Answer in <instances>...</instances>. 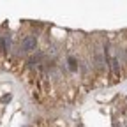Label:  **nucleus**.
Wrapping results in <instances>:
<instances>
[{"label": "nucleus", "mask_w": 127, "mask_h": 127, "mask_svg": "<svg viewBox=\"0 0 127 127\" xmlns=\"http://www.w3.org/2000/svg\"><path fill=\"white\" fill-rule=\"evenodd\" d=\"M106 55H108V64H109V69L113 74H120V62L116 58V55L113 53L111 48H106Z\"/></svg>", "instance_id": "f257e3e1"}, {"label": "nucleus", "mask_w": 127, "mask_h": 127, "mask_svg": "<svg viewBox=\"0 0 127 127\" xmlns=\"http://www.w3.org/2000/svg\"><path fill=\"white\" fill-rule=\"evenodd\" d=\"M35 46H37V37L35 35H27L21 41L20 49H21V53H28V51H34Z\"/></svg>", "instance_id": "f03ea898"}, {"label": "nucleus", "mask_w": 127, "mask_h": 127, "mask_svg": "<svg viewBox=\"0 0 127 127\" xmlns=\"http://www.w3.org/2000/svg\"><path fill=\"white\" fill-rule=\"evenodd\" d=\"M0 44H2V49H4V51H9V48H11V37L4 35L0 39Z\"/></svg>", "instance_id": "7ed1b4c3"}, {"label": "nucleus", "mask_w": 127, "mask_h": 127, "mask_svg": "<svg viewBox=\"0 0 127 127\" xmlns=\"http://www.w3.org/2000/svg\"><path fill=\"white\" fill-rule=\"evenodd\" d=\"M41 60H42V53H37V55H34L30 58V65H32V67H34V65H39Z\"/></svg>", "instance_id": "20e7f679"}, {"label": "nucleus", "mask_w": 127, "mask_h": 127, "mask_svg": "<svg viewBox=\"0 0 127 127\" xmlns=\"http://www.w3.org/2000/svg\"><path fill=\"white\" fill-rule=\"evenodd\" d=\"M69 69H71V71H76V60L72 58V56H69Z\"/></svg>", "instance_id": "39448f33"}, {"label": "nucleus", "mask_w": 127, "mask_h": 127, "mask_svg": "<svg viewBox=\"0 0 127 127\" xmlns=\"http://www.w3.org/2000/svg\"><path fill=\"white\" fill-rule=\"evenodd\" d=\"M9 101H11V95H4L2 97V102H9Z\"/></svg>", "instance_id": "423d86ee"}]
</instances>
